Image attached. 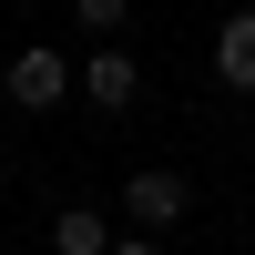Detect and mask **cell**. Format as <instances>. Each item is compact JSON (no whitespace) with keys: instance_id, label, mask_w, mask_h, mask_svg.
<instances>
[{"instance_id":"obj_1","label":"cell","mask_w":255,"mask_h":255,"mask_svg":"<svg viewBox=\"0 0 255 255\" xmlns=\"http://www.w3.org/2000/svg\"><path fill=\"white\" fill-rule=\"evenodd\" d=\"M72 82H82L72 61H61L51 41H31V51H10V72H0V92H10L20 113H61V102H72Z\"/></svg>"},{"instance_id":"obj_2","label":"cell","mask_w":255,"mask_h":255,"mask_svg":"<svg viewBox=\"0 0 255 255\" xmlns=\"http://www.w3.org/2000/svg\"><path fill=\"white\" fill-rule=\"evenodd\" d=\"M184 204H194V194H184V174H163V163H143V174L123 184V215H133L143 235H153V225H174Z\"/></svg>"},{"instance_id":"obj_3","label":"cell","mask_w":255,"mask_h":255,"mask_svg":"<svg viewBox=\"0 0 255 255\" xmlns=\"http://www.w3.org/2000/svg\"><path fill=\"white\" fill-rule=\"evenodd\" d=\"M82 92H92V102H102V113H123V102H133V92H143V61H133V51H123V41H102V51H92V61H82Z\"/></svg>"},{"instance_id":"obj_4","label":"cell","mask_w":255,"mask_h":255,"mask_svg":"<svg viewBox=\"0 0 255 255\" xmlns=\"http://www.w3.org/2000/svg\"><path fill=\"white\" fill-rule=\"evenodd\" d=\"M215 82L225 92H255V10H225L215 20Z\"/></svg>"},{"instance_id":"obj_5","label":"cell","mask_w":255,"mask_h":255,"mask_svg":"<svg viewBox=\"0 0 255 255\" xmlns=\"http://www.w3.org/2000/svg\"><path fill=\"white\" fill-rule=\"evenodd\" d=\"M51 255H113V225H102L92 204H61L51 215Z\"/></svg>"},{"instance_id":"obj_6","label":"cell","mask_w":255,"mask_h":255,"mask_svg":"<svg viewBox=\"0 0 255 255\" xmlns=\"http://www.w3.org/2000/svg\"><path fill=\"white\" fill-rule=\"evenodd\" d=\"M72 20L92 41H113V31H133V0H72Z\"/></svg>"},{"instance_id":"obj_7","label":"cell","mask_w":255,"mask_h":255,"mask_svg":"<svg viewBox=\"0 0 255 255\" xmlns=\"http://www.w3.org/2000/svg\"><path fill=\"white\" fill-rule=\"evenodd\" d=\"M113 255H153V235H143V225H133V235H113Z\"/></svg>"}]
</instances>
